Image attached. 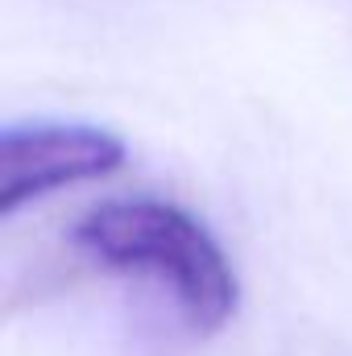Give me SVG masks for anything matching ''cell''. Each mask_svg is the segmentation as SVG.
<instances>
[{
  "label": "cell",
  "mask_w": 352,
  "mask_h": 356,
  "mask_svg": "<svg viewBox=\"0 0 352 356\" xmlns=\"http://www.w3.org/2000/svg\"><path fill=\"white\" fill-rule=\"evenodd\" d=\"M129 149L116 133L83 124V120H33L8 124L0 137V216L13 220L17 211L116 175Z\"/></svg>",
  "instance_id": "7a4b0ae2"
},
{
  "label": "cell",
  "mask_w": 352,
  "mask_h": 356,
  "mask_svg": "<svg viewBox=\"0 0 352 356\" xmlns=\"http://www.w3.org/2000/svg\"><path fill=\"white\" fill-rule=\"evenodd\" d=\"M71 249L95 269L162 294L191 336H220L241 311V277L211 228L158 195L104 199L71 228Z\"/></svg>",
  "instance_id": "6da1fadb"
}]
</instances>
